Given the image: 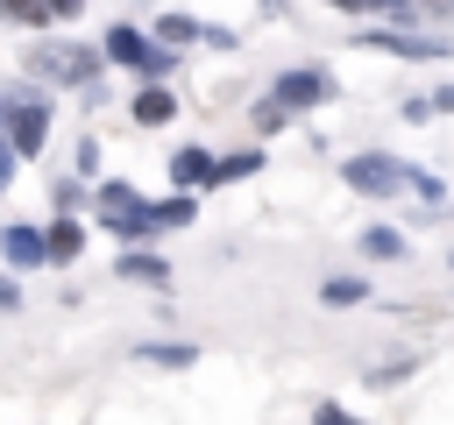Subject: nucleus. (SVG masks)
<instances>
[{"label":"nucleus","instance_id":"f257e3e1","mask_svg":"<svg viewBox=\"0 0 454 425\" xmlns=\"http://www.w3.org/2000/svg\"><path fill=\"white\" fill-rule=\"evenodd\" d=\"M106 64H128V71H142V78H163L170 71V50H156L142 28H106Z\"/></svg>","mask_w":454,"mask_h":425},{"label":"nucleus","instance_id":"412c9836","mask_svg":"<svg viewBox=\"0 0 454 425\" xmlns=\"http://www.w3.org/2000/svg\"><path fill=\"white\" fill-rule=\"evenodd\" d=\"M397 382H404V361H390V368H376V375H369V390H397Z\"/></svg>","mask_w":454,"mask_h":425},{"label":"nucleus","instance_id":"a211bd4d","mask_svg":"<svg viewBox=\"0 0 454 425\" xmlns=\"http://www.w3.org/2000/svg\"><path fill=\"white\" fill-rule=\"evenodd\" d=\"M99 205H106V212H128V205H142V198H135L128 184H99Z\"/></svg>","mask_w":454,"mask_h":425},{"label":"nucleus","instance_id":"f8f14e48","mask_svg":"<svg viewBox=\"0 0 454 425\" xmlns=\"http://www.w3.org/2000/svg\"><path fill=\"white\" fill-rule=\"evenodd\" d=\"M362 248H369L376 262H397V255H404V234H397V227H369V234H362Z\"/></svg>","mask_w":454,"mask_h":425},{"label":"nucleus","instance_id":"1a4fd4ad","mask_svg":"<svg viewBox=\"0 0 454 425\" xmlns=\"http://www.w3.org/2000/svg\"><path fill=\"white\" fill-rule=\"evenodd\" d=\"M121 276H128V283H170V262H163L156 248H128V255H121Z\"/></svg>","mask_w":454,"mask_h":425},{"label":"nucleus","instance_id":"6e6552de","mask_svg":"<svg viewBox=\"0 0 454 425\" xmlns=\"http://www.w3.org/2000/svg\"><path fill=\"white\" fill-rule=\"evenodd\" d=\"M128 113H135V128H163V120L177 113V99H170L163 85H142V92L128 99Z\"/></svg>","mask_w":454,"mask_h":425},{"label":"nucleus","instance_id":"f3484780","mask_svg":"<svg viewBox=\"0 0 454 425\" xmlns=\"http://www.w3.org/2000/svg\"><path fill=\"white\" fill-rule=\"evenodd\" d=\"M404 184H411L426 205H440V198H447V191H440V177H426V170H404Z\"/></svg>","mask_w":454,"mask_h":425},{"label":"nucleus","instance_id":"7ed1b4c3","mask_svg":"<svg viewBox=\"0 0 454 425\" xmlns=\"http://www.w3.org/2000/svg\"><path fill=\"white\" fill-rule=\"evenodd\" d=\"M43 135H50V99H28V106H7V142H14L21 156H35V149H43Z\"/></svg>","mask_w":454,"mask_h":425},{"label":"nucleus","instance_id":"2eb2a0df","mask_svg":"<svg viewBox=\"0 0 454 425\" xmlns=\"http://www.w3.org/2000/svg\"><path fill=\"white\" fill-rule=\"evenodd\" d=\"M0 14H7V21H21V28H35V21H57V14H50V0H0Z\"/></svg>","mask_w":454,"mask_h":425},{"label":"nucleus","instance_id":"bb28decb","mask_svg":"<svg viewBox=\"0 0 454 425\" xmlns=\"http://www.w3.org/2000/svg\"><path fill=\"white\" fill-rule=\"evenodd\" d=\"M0 128H7V106H0Z\"/></svg>","mask_w":454,"mask_h":425},{"label":"nucleus","instance_id":"39448f33","mask_svg":"<svg viewBox=\"0 0 454 425\" xmlns=\"http://www.w3.org/2000/svg\"><path fill=\"white\" fill-rule=\"evenodd\" d=\"M326 92H333V78H326V71H284V78H277V99H284L291 113H298V106H319Z\"/></svg>","mask_w":454,"mask_h":425},{"label":"nucleus","instance_id":"4468645a","mask_svg":"<svg viewBox=\"0 0 454 425\" xmlns=\"http://www.w3.org/2000/svg\"><path fill=\"white\" fill-rule=\"evenodd\" d=\"M319 298H326V305H362V298H369V276H333Z\"/></svg>","mask_w":454,"mask_h":425},{"label":"nucleus","instance_id":"b1692460","mask_svg":"<svg viewBox=\"0 0 454 425\" xmlns=\"http://www.w3.org/2000/svg\"><path fill=\"white\" fill-rule=\"evenodd\" d=\"M50 14H57V21H64V14H78V0H50Z\"/></svg>","mask_w":454,"mask_h":425},{"label":"nucleus","instance_id":"a878e982","mask_svg":"<svg viewBox=\"0 0 454 425\" xmlns=\"http://www.w3.org/2000/svg\"><path fill=\"white\" fill-rule=\"evenodd\" d=\"M433 7H447V14H454V0H433Z\"/></svg>","mask_w":454,"mask_h":425},{"label":"nucleus","instance_id":"423d86ee","mask_svg":"<svg viewBox=\"0 0 454 425\" xmlns=\"http://www.w3.org/2000/svg\"><path fill=\"white\" fill-rule=\"evenodd\" d=\"M170 184H184V191H192V184H199V191H206V184H220L213 149H177V156H170Z\"/></svg>","mask_w":454,"mask_h":425},{"label":"nucleus","instance_id":"ddd939ff","mask_svg":"<svg viewBox=\"0 0 454 425\" xmlns=\"http://www.w3.org/2000/svg\"><path fill=\"white\" fill-rule=\"evenodd\" d=\"M149 212H156V227H184V220H192V191L177 184V191H170L163 205H149Z\"/></svg>","mask_w":454,"mask_h":425},{"label":"nucleus","instance_id":"6ab92c4d","mask_svg":"<svg viewBox=\"0 0 454 425\" xmlns=\"http://www.w3.org/2000/svg\"><path fill=\"white\" fill-rule=\"evenodd\" d=\"M255 163H262V156H255V149H241V156H220V177H248V170H255Z\"/></svg>","mask_w":454,"mask_h":425},{"label":"nucleus","instance_id":"4be33fe9","mask_svg":"<svg viewBox=\"0 0 454 425\" xmlns=\"http://www.w3.org/2000/svg\"><path fill=\"white\" fill-rule=\"evenodd\" d=\"M14 156H21V149H14V142H0V191H7V177H14Z\"/></svg>","mask_w":454,"mask_h":425},{"label":"nucleus","instance_id":"f03ea898","mask_svg":"<svg viewBox=\"0 0 454 425\" xmlns=\"http://www.w3.org/2000/svg\"><path fill=\"white\" fill-rule=\"evenodd\" d=\"M28 71L64 78V85H92L99 78V57L92 50H57V42H28Z\"/></svg>","mask_w":454,"mask_h":425},{"label":"nucleus","instance_id":"9b49d317","mask_svg":"<svg viewBox=\"0 0 454 425\" xmlns=\"http://www.w3.org/2000/svg\"><path fill=\"white\" fill-rule=\"evenodd\" d=\"M78 248H85V227L78 220H57L50 227V262H78Z\"/></svg>","mask_w":454,"mask_h":425},{"label":"nucleus","instance_id":"aec40b11","mask_svg":"<svg viewBox=\"0 0 454 425\" xmlns=\"http://www.w3.org/2000/svg\"><path fill=\"white\" fill-rule=\"evenodd\" d=\"M142 361H163V368H184L192 347H142Z\"/></svg>","mask_w":454,"mask_h":425},{"label":"nucleus","instance_id":"9d476101","mask_svg":"<svg viewBox=\"0 0 454 425\" xmlns=\"http://www.w3.org/2000/svg\"><path fill=\"white\" fill-rule=\"evenodd\" d=\"M156 35H163V42H227L220 28H199L192 14H163V21H156Z\"/></svg>","mask_w":454,"mask_h":425},{"label":"nucleus","instance_id":"393cba45","mask_svg":"<svg viewBox=\"0 0 454 425\" xmlns=\"http://www.w3.org/2000/svg\"><path fill=\"white\" fill-rule=\"evenodd\" d=\"M333 7H348V14H362V7H369V0H333Z\"/></svg>","mask_w":454,"mask_h":425},{"label":"nucleus","instance_id":"0eeeda50","mask_svg":"<svg viewBox=\"0 0 454 425\" xmlns=\"http://www.w3.org/2000/svg\"><path fill=\"white\" fill-rule=\"evenodd\" d=\"M0 255H7L14 269H35V262H50V234H35V227H7V234H0Z\"/></svg>","mask_w":454,"mask_h":425},{"label":"nucleus","instance_id":"dca6fc26","mask_svg":"<svg viewBox=\"0 0 454 425\" xmlns=\"http://www.w3.org/2000/svg\"><path fill=\"white\" fill-rule=\"evenodd\" d=\"M284 113H291V106L270 92V106H255V135H277V128H284Z\"/></svg>","mask_w":454,"mask_h":425},{"label":"nucleus","instance_id":"20e7f679","mask_svg":"<svg viewBox=\"0 0 454 425\" xmlns=\"http://www.w3.org/2000/svg\"><path fill=\"white\" fill-rule=\"evenodd\" d=\"M348 184L369 191V198H390V191L404 184V170H397L390 156H348Z\"/></svg>","mask_w":454,"mask_h":425},{"label":"nucleus","instance_id":"5701e85b","mask_svg":"<svg viewBox=\"0 0 454 425\" xmlns=\"http://www.w3.org/2000/svg\"><path fill=\"white\" fill-rule=\"evenodd\" d=\"M14 305H21V290H14L7 276H0V312H14Z\"/></svg>","mask_w":454,"mask_h":425}]
</instances>
